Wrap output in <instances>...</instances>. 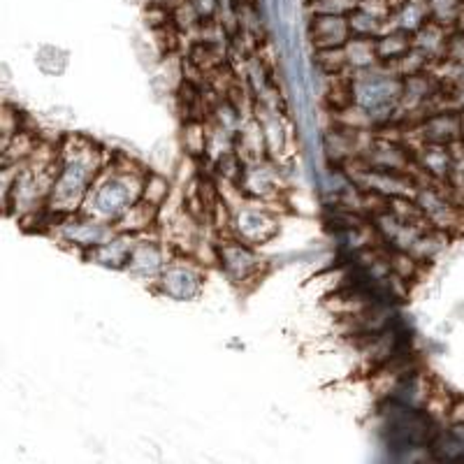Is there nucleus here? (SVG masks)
<instances>
[{
  "label": "nucleus",
  "instance_id": "nucleus-4",
  "mask_svg": "<svg viewBox=\"0 0 464 464\" xmlns=\"http://www.w3.org/2000/svg\"><path fill=\"white\" fill-rule=\"evenodd\" d=\"M184 149L190 159H207L209 132L202 119H188L184 126Z\"/></svg>",
  "mask_w": 464,
  "mask_h": 464
},
{
  "label": "nucleus",
  "instance_id": "nucleus-3",
  "mask_svg": "<svg viewBox=\"0 0 464 464\" xmlns=\"http://www.w3.org/2000/svg\"><path fill=\"white\" fill-rule=\"evenodd\" d=\"M163 285L165 293H169V295L177 297V300H186V297L196 295L198 288H200L198 276L184 267H172L169 272H165Z\"/></svg>",
  "mask_w": 464,
  "mask_h": 464
},
{
  "label": "nucleus",
  "instance_id": "nucleus-6",
  "mask_svg": "<svg viewBox=\"0 0 464 464\" xmlns=\"http://www.w3.org/2000/svg\"><path fill=\"white\" fill-rule=\"evenodd\" d=\"M355 7H358V0H314V3H306L309 14L348 16Z\"/></svg>",
  "mask_w": 464,
  "mask_h": 464
},
{
  "label": "nucleus",
  "instance_id": "nucleus-1",
  "mask_svg": "<svg viewBox=\"0 0 464 464\" xmlns=\"http://www.w3.org/2000/svg\"><path fill=\"white\" fill-rule=\"evenodd\" d=\"M353 37L348 16L339 14H312L309 16V40L314 49L343 47Z\"/></svg>",
  "mask_w": 464,
  "mask_h": 464
},
{
  "label": "nucleus",
  "instance_id": "nucleus-7",
  "mask_svg": "<svg viewBox=\"0 0 464 464\" xmlns=\"http://www.w3.org/2000/svg\"><path fill=\"white\" fill-rule=\"evenodd\" d=\"M149 3H163V5H169L172 0H149Z\"/></svg>",
  "mask_w": 464,
  "mask_h": 464
},
{
  "label": "nucleus",
  "instance_id": "nucleus-8",
  "mask_svg": "<svg viewBox=\"0 0 464 464\" xmlns=\"http://www.w3.org/2000/svg\"><path fill=\"white\" fill-rule=\"evenodd\" d=\"M358 3H360V0H358Z\"/></svg>",
  "mask_w": 464,
  "mask_h": 464
},
{
  "label": "nucleus",
  "instance_id": "nucleus-5",
  "mask_svg": "<svg viewBox=\"0 0 464 464\" xmlns=\"http://www.w3.org/2000/svg\"><path fill=\"white\" fill-rule=\"evenodd\" d=\"M169 198V181L159 177V174H147L142 186V200L153 207H163V202Z\"/></svg>",
  "mask_w": 464,
  "mask_h": 464
},
{
  "label": "nucleus",
  "instance_id": "nucleus-2",
  "mask_svg": "<svg viewBox=\"0 0 464 464\" xmlns=\"http://www.w3.org/2000/svg\"><path fill=\"white\" fill-rule=\"evenodd\" d=\"M218 260H221L223 267L227 269V275L235 276V279H246L251 272L256 269V263H258V258L254 256V251H251V246H248L246 242H242V239H237V242H226L218 246L217 251Z\"/></svg>",
  "mask_w": 464,
  "mask_h": 464
}]
</instances>
